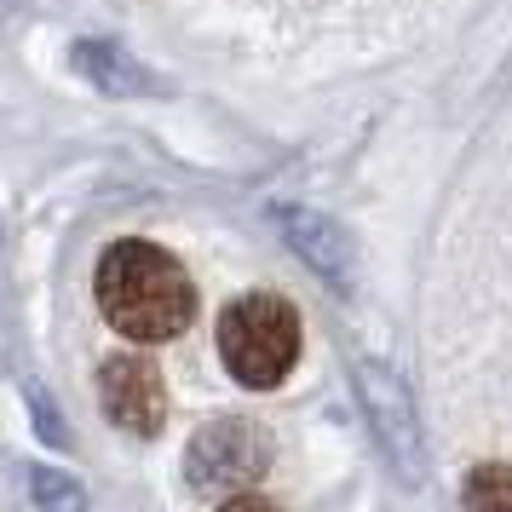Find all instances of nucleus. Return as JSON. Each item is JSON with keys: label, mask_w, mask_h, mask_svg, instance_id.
Listing matches in <instances>:
<instances>
[{"label": "nucleus", "mask_w": 512, "mask_h": 512, "mask_svg": "<svg viewBox=\"0 0 512 512\" xmlns=\"http://www.w3.org/2000/svg\"><path fill=\"white\" fill-rule=\"evenodd\" d=\"M98 311L121 340L162 346V340H179L190 328L196 288H190V271L167 248L144 242V236H121L98 259Z\"/></svg>", "instance_id": "nucleus-1"}, {"label": "nucleus", "mask_w": 512, "mask_h": 512, "mask_svg": "<svg viewBox=\"0 0 512 512\" xmlns=\"http://www.w3.org/2000/svg\"><path fill=\"white\" fill-rule=\"evenodd\" d=\"M219 357L248 392L282 386L300 363V311L282 294H242L219 317Z\"/></svg>", "instance_id": "nucleus-2"}, {"label": "nucleus", "mask_w": 512, "mask_h": 512, "mask_svg": "<svg viewBox=\"0 0 512 512\" xmlns=\"http://www.w3.org/2000/svg\"><path fill=\"white\" fill-rule=\"evenodd\" d=\"M351 386H357V403L392 472L403 484H426V438H420V409L409 397V380L369 351H351Z\"/></svg>", "instance_id": "nucleus-3"}, {"label": "nucleus", "mask_w": 512, "mask_h": 512, "mask_svg": "<svg viewBox=\"0 0 512 512\" xmlns=\"http://www.w3.org/2000/svg\"><path fill=\"white\" fill-rule=\"evenodd\" d=\"M271 472V438L248 415L208 420L185 449V484L196 495H236Z\"/></svg>", "instance_id": "nucleus-4"}, {"label": "nucleus", "mask_w": 512, "mask_h": 512, "mask_svg": "<svg viewBox=\"0 0 512 512\" xmlns=\"http://www.w3.org/2000/svg\"><path fill=\"white\" fill-rule=\"evenodd\" d=\"M98 397H104V415L116 420L127 438H156L167 420V386L162 369L139 357V351H116L98 363Z\"/></svg>", "instance_id": "nucleus-5"}, {"label": "nucleus", "mask_w": 512, "mask_h": 512, "mask_svg": "<svg viewBox=\"0 0 512 512\" xmlns=\"http://www.w3.org/2000/svg\"><path fill=\"white\" fill-rule=\"evenodd\" d=\"M271 219H277L282 242H288L334 294H351V288H357V248H351V231L340 219H328V213H317V208H300V202H277Z\"/></svg>", "instance_id": "nucleus-6"}, {"label": "nucleus", "mask_w": 512, "mask_h": 512, "mask_svg": "<svg viewBox=\"0 0 512 512\" xmlns=\"http://www.w3.org/2000/svg\"><path fill=\"white\" fill-rule=\"evenodd\" d=\"M70 58H75V70L93 81L98 93H116V98H144V93H156L162 81L144 70V58H133V52L121 47V41H75L70 47Z\"/></svg>", "instance_id": "nucleus-7"}, {"label": "nucleus", "mask_w": 512, "mask_h": 512, "mask_svg": "<svg viewBox=\"0 0 512 512\" xmlns=\"http://www.w3.org/2000/svg\"><path fill=\"white\" fill-rule=\"evenodd\" d=\"M24 484H29L35 512H93L87 489L75 484L70 472H58V466H24Z\"/></svg>", "instance_id": "nucleus-8"}, {"label": "nucleus", "mask_w": 512, "mask_h": 512, "mask_svg": "<svg viewBox=\"0 0 512 512\" xmlns=\"http://www.w3.org/2000/svg\"><path fill=\"white\" fill-rule=\"evenodd\" d=\"M466 512H512V489L501 461H484L466 472Z\"/></svg>", "instance_id": "nucleus-9"}, {"label": "nucleus", "mask_w": 512, "mask_h": 512, "mask_svg": "<svg viewBox=\"0 0 512 512\" xmlns=\"http://www.w3.org/2000/svg\"><path fill=\"white\" fill-rule=\"evenodd\" d=\"M29 415H35V432H41V438L52 443V449H70V426H64V415H58V403H47V392H41V386H29Z\"/></svg>", "instance_id": "nucleus-10"}, {"label": "nucleus", "mask_w": 512, "mask_h": 512, "mask_svg": "<svg viewBox=\"0 0 512 512\" xmlns=\"http://www.w3.org/2000/svg\"><path fill=\"white\" fill-rule=\"evenodd\" d=\"M219 512H282V507H271L265 495H248V489H236V495H231V501H225Z\"/></svg>", "instance_id": "nucleus-11"}]
</instances>
